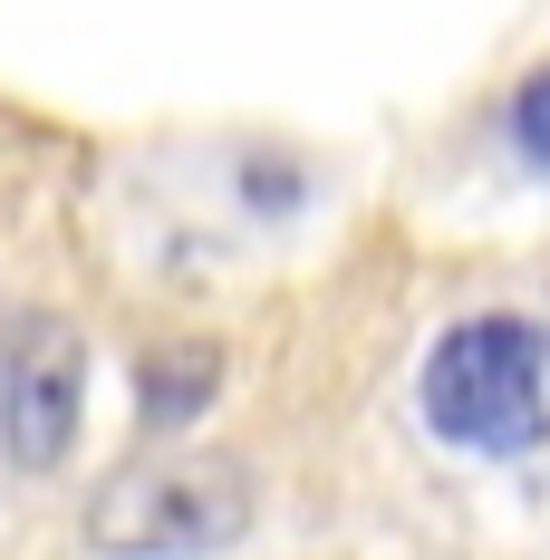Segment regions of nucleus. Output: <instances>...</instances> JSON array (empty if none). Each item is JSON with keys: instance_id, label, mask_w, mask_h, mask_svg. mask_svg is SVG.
I'll return each mask as SVG.
<instances>
[{"instance_id": "1", "label": "nucleus", "mask_w": 550, "mask_h": 560, "mask_svg": "<svg viewBox=\"0 0 550 560\" xmlns=\"http://www.w3.org/2000/svg\"><path fill=\"white\" fill-rule=\"evenodd\" d=\"M416 406L464 454H531L550 435V329L522 310L454 319L416 368Z\"/></svg>"}, {"instance_id": "2", "label": "nucleus", "mask_w": 550, "mask_h": 560, "mask_svg": "<svg viewBox=\"0 0 550 560\" xmlns=\"http://www.w3.org/2000/svg\"><path fill=\"white\" fill-rule=\"evenodd\" d=\"M261 483L242 454H145L97 483L87 551L97 560H222L251 541Z\"/></svg>"}, {"instance_id": "3", "label": "nucleus", "mask_w": 550, "mask_h": 560, "mask_svg": "<svg viewBox=\"0 0 550 560\" xmlns=\"http://www.w3.org/2000/svg\"><path fill=\"white\" fill-rule=\"evenodd\" d=\"M78 406H87V338L58 310H20L0 329V454L20 474H58L78 454Z\"/></svg>"}, {"instance_id": "4", "label": "nucleus", "mask_w": 550, "mask_h": 560, "mask_svg": "<svg viewBox=\"0 0 550 560\" xmlns=\"http://www.w3.org/2000/svg\"><path fill=\"white\" fill-rule=\"evenodd\" d=\"M213 396H222V348H213V338H165V348L136 358V416H145L155 435L194 425Z\"/></svg>"}, {"instance_id": "5", "label": "nucleus", "mask_w": 550, "mask_h": 560, "mask_svg": "<svg viewBox=\"0 0 550 560\" xmlns=\"http://www.w3.org/2000/svg\"><path fill=\"white\" fill-rule=\"evenodd\" d=\"M512 145L550 174V68H531V78L512 88Z\"/></svg>"}]
</instances>
